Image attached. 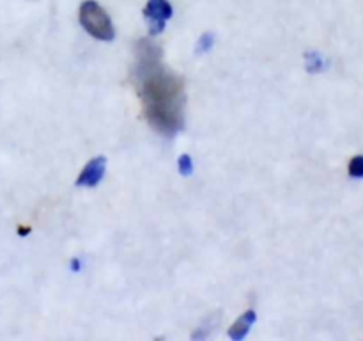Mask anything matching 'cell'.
<instances>
[{
	"mask_svg": "<svg viewBox=\"0 0 363 341\" xmlns=\"http://www.w3.org/2000/svg\"><path fill=\"white\" fill-rule=\"evenodd\" d=\"M135 78L149 124L165 137H174L184 124L183 84L165 67L158 46L140 41Z\"/></svg>",
	"mask_w": 363,
	"mask_h": 341,
	"instance_id": "obj_1",
	"label": "cell"
},
{
	"mask_svg": "<svg viewBox=\"0 0 363 341\" xmlns=\"http://www.w3.org/2000/svg\"><path fill=\"white\" fill-rule=\"evenodd\" d=\"M78 18H80L82 27L92 38L101 39V41H112L116 38V28H113L108 13L96 0H85L80 6Z\"/></svg>",
	"mask_w": 363,
	"mask_h": 341,
	"instance_id": "obj_2",
	"label": "cell"
},
{
	"mask_svg": "<svg viewBox=\"0 0 363 341\" xmlns=\"http://www.w3.org/2000/svg\"><path fill=\"white\" fill-rule=\"evenodd\" d=\"M172 14L174 9L169 0H149L144 7V18L147 20L152 36L162 34L167 20H170Z\"/></svg>",
	"mask_w": 363,
	"mask_h": 341,
	"instance_id": "obj_3",
	"label": "cell"
},
{
	"mask_svg": "<svg viewBox=\"0 0 363 341\" xmlns=\"http://www.w3.org/2000/svg\"><path fill=\"white\" fill-rule=\"evenodd\" d=\"M105 170L106 158L105 156H96L82 169L80 176L77 178V185L78 187H96L105 176Z\"/></svg>",
	"mask_w": 363,
	"mask_h": 341,
	"instance_id": "obj_4",
	"label": "cell"
},
{
	"mask_svg": "<svg viewBox=\"0 0 363 341\" xmlns=\"http://www.w3.org/2000/svg\"><path fill=\"white\" fill-rule=\"evenodd\" d=\"M255 320H257V315H255L254 309H248L247 313H245L241 318H238L236 322L230 325L229 329V337L234 341H241L245 340V337L248 336V332H250L252 325L255 323Z\"/></svg>",
	"mask_w": 363,
	"mask_h": 341,
	"instance_id": "obj_5",
	"label": "cell"
},
{
	"mask_svg": "<svg viewBox=\"0 0 363 341\" xmlns=\"http://www.w3.org/2000/svg\"><path fill=\"white\" fill-rule=\"evenodd\" d=\"M305 59H307V71H308V73H319V71H323L326 67L325 57H323L321 53L311 52V53H307V55H305Z\"/></svg>",
	"mask_w": 363,
	"mask_h": 341,
	"instance_id": "obj_6",
	"label": "cell"
},
{
	"mask_svg": "<svg viewBox=\"0 0 363 341\" xmlns=\"http://www.w3.org/2000/svg\"><path fill=\"white\" fill-rule=\"evenodd\" d=\"M213 43H215V34L213 32H204V34L199 38L197 46H195V52L201 55V53H208L213 48Z\"/></svg>",
	"mask_w": 363,
	"mask_h": 341,
	"instance_id": "obj_7",
	"label": "cell"
},
{
	"mask_svg": "<svg viewBox=\"0 0 363 341\" xmlns=\"http://www.w3.org/2000/svg\"><path fill=\"white\" fill-rule=\"evenodd\" d=\"M177 167H179V173L183 174V176H191V173H194V162H191V156L190 155H181L179 158H177Z\"/></svg>",
	"mask_w": 363,
	"mask_h": 341,
	"instance_id": "obj_8",
	"label": "cell"
},
{
	"mask_svg": "<svg viewBox=\"0 0 363 341\" xmlns=\"http://www.w3.org/2000/svg\"><path fill=\"white\" fill-rule=\"evenodd\" d=\"M350 176L351 178H363V155L354 156L350 162Z\"/></svg>",
	"mask_w": 363,
	"mask_h": 341,
	"instance_id": "obj_9",
	"label": "cell"
},
{
	"mask_svg": "<svg viewBox=\"0 0 363 341\" xmlns=\"http://www.w3.org/2000/svg\"><path fill=\"white\" fill-rule=\"evenodd\" d=\"M71 269H73V272H78V270L82 269V265H80V259H77V258H74L73 261H71Z\"/></svg>",
	"mask_w": 363,
	"mask_h": 341,
	"instance_id": "obj_10",
	"label": "cell"
},
{
	"mask_svg": "<svg viewBox=\"0 0 363 341\" xmlns=\"http://www.w3.org/2000/svg\"><path fill=\"white\" fill-rule=\"evenodd\" d=\"M30 233V227H23L21 226L20 229H18V234H21V237H23V234H28Z\"/></svg>",
	"mask_w": 363,
	"mask_h": 341,
	"instance_id": "obj_11",
	"label": "cell"
}]
</instances>
